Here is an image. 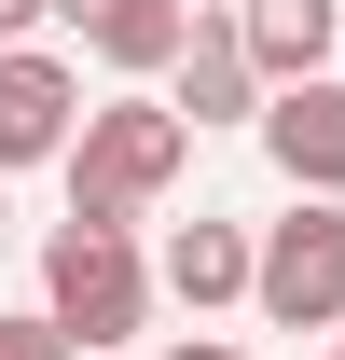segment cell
Masks as SVG:
<instances>
[{
	"instance_id": "3957f363",
	"label": "cell",
	"mask_w": 345,
	"mask_h": 360,
	"mask_svg": "<svg viewBox=\"0 0 345 360\" xmlns=\"http://www.w3.org/2000/svg\"><path fill=\"white\" fill-rule=\"evenodd\" d=\"M276 333H345V194H290V222H262V291Z\"/></svg>"
},
{
	"instance_id": "9c48e42d",
	"label": "cell",
	"mask_w": 345,
	"mask_h": 360,
	"mask_svg": "<svg viewBox=\"0 0 345 360\" xmlns=\"http://www.w3.org/2000/svg\"><path fill=\"white\" fill-rule=\"evenodd\" d=\"M332 28H345V0H249L262 84H318V70H332Z\"/></svg>"
},
{
	"instance_id": "5b68a950",
	"label": "cell",
	"mask_w": 345,
	"mask_h": 360,
	"mask_svg": "<svg viewBox=\"0 0 345 360\" xmlns=\"http://www.w3.org/2000/svg\"><path fill=\"white\" fill-rule=\"evenodd\" d=\"M262 153H276L290 194H345V84H332V70L262 97Z\"/></svg>"
},
{
	"instance_id": "277c9868",
	"label": "cell",
	"mask_w": 345,
	"mask_h": 360,
	"mask_svg": "<svg viewBox=\"0 0 345 360\" xmlns=\"http://www.w3.org/2000/svg\"><path fill=\"white\" fill-rule=\"evenodd\" d=\"M69 139H83V84H69V56L0 42V167H69Z\"/></svg>"
},
{
	"instance_id": "8fae6325",
	"label": "cell",
	"mask_w": 345,
	"mask_h": 360,
	"mask_svg": "<svg viewBox=\"0 0 345 360\" xmlns=\"http://www.w3.org/2000/svg\"><path fill=\"white\" fill-rule=\"evenodd\" d=\"M42 14H55V0H0V42H28V28H42Z\"/></svg>"
},
{
	"instance_id": "4fadbf2b",
	"label": "cell",
	"mask_w": 345,
	"mask_h": 360,
	"mask_svg": "<svg viewBox=\"0 0 345 360\" xmlns=\"http://www.w3.org/2000/svg\"><path fill=\"white\" fill-rule=\"evenodd\" d=\"M318 360H345V333H332V347H318Z\"/></svg>"
},
{
	"instance_id": "7a4b0ae2",
	"label": "cell",
	"mask_w": 345,
	"mask_h": 360,
	"mask_svg": "<svg viewBox=\"0 0 345 360\" xmlns=\"http://www.w3.org/2000/svg\"><path fill=\"white\" fill-rule=\"evenodd\" d=\"M42 319H55L83 360H111L138 319H152V264H138V236H125V222H55V250H42Z\"/></svg>"
},
{
	"instance_id": "8992f818",
	"label": "cell",
	"mask_w": 345,
	"mask_h": 360,
	"mask_svg": "<svg viewBox=\"0 0 345 360\" xmlns=\"http://www.w3.org/2000/svg\"><path fill=\"white\" fill-rule=\"evenodd\" d=\"M69 28H83L125 84H152V70H180L194 56V28H208V0H55Z\"/></svg>"
},
{
	"instance_id": "5bb4252c",
	"label": "cell",
	"mask_w": 345,
	"mask_h": 360,
	"mask_svg": "<svg viewBox=\"0 0 345 360\" xmlns=\"http://www.w3.org/2000/svg\"><path fill=\"white\" fill-rule=\"evenodd\" d=\"M0 250H14V222H0Z\"/></svg>"
},
{
	"instance_id": "ba28073f",
	"label": "cell",
	"mask_w": 345,
	"mask_h": 360,
	"mask_svg": "<svg viewBox=\"0 0 345 360\" xmlns=\"http://www.w3.org/2000/svg\"><path fill=\"white\" fill-rule=\"evenodd\" d=\"M166 291H180L194 319H208V305H249V291H262V236H235V222H180V236H166Z\"/></svg>"
},
{
	"instance_id": "6da1fadb",
	"label": "cell",
	"mask_w": 345,
	"mask_h": 360,
	"mask_svg": "<svg viewBox=\"0 0 345 360\" xmlns=\"http://www.w3.org/2000/svg\"><path fill=\"white\" fill-rule=\"evenodd\" d=\"M180 167H194V111L180 97H111L69 139V222H138Z\"/></svg>"
},
{
	"instance_id": "52a82bcc",
	"label": "cell",
	"mask_w": 345,
	"mask_h": 360,
	"mask_svg": "<svg viewBox=\"0 0 345 360\" xmlns=\"http://www.w3.org/2000/svg\"><path fill=\"white\" fill-rule=\"evenodd\" d=\"M262 56H249V14H208L194 28V56H180V111L194 125H262Z\"/></svg>"
},
{
	"instance_id": "30bf717a",
	"label": "cell",
	"mask_w": 345,
	"mask_h": 360,
	"mask_svg": "<svg viewBox=\"0 0 345 360\" xmlns=\"http://www.w3.org/2000/svg\"><path fill=\"white\" fill-rule=\"evenodd\" d=\"M0 360H83V347H69L55 319H0Z\"/></svg>"
},
{
	"instance_id": "7c38bea8",
	"label": "cell",
	"mask_w": 345,
	"mask_h": 360,
	"mask_svg": "<svg viewBox=\"0 0 345 360\" xmlns=\"http://www.w3.org/2000/svg\"><path fill=\"white\" fill-rule=\"evenodd\" d=\"M166 360H249V347H221V333H180V347Z\"/></svg>"
}]
</instances>
